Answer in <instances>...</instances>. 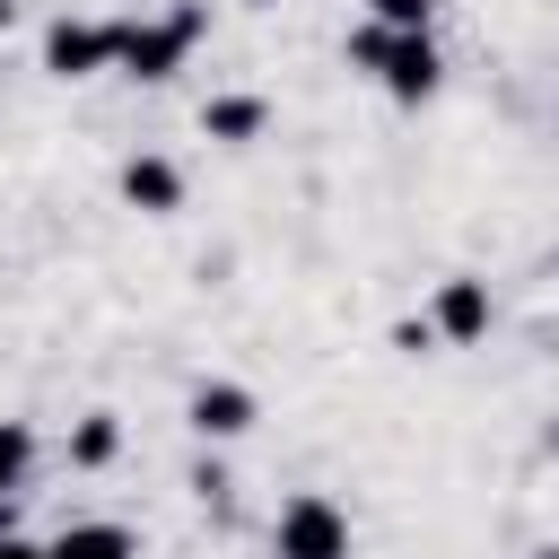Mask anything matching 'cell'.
Listing matches in <instances>:
<instances>
[{
	"instance_id": "cell-4",
	"label": "cell",
	"mask_w": 559,
	"mask_h": 559,
	"mask_svg": "<svg viewBox=\"0 0 559 559\" xmlns=\"http://www.w3.org/2000/svg\"><path fill=\"white\" fill-rule=\"evenodd\" d=\"M192 411H201V428H218V437H227V428H245V393H227V384H218V393H201Z\"/></svg>"
},
{
	"instance_id": "cell-6",
	"label": "cell",
	"mask_w": 559,
	"mask_h": 559,
	"mask_svg": "<svg viewBox=\"0 0 559 559\" xmlns=\"http://www.w3.org/2000/svg\"><path fill=\"white\" fill-rule=\"evenodd\" d=\"M480 314H489L480 288H445V323H454V332H480Z\"/></svg>"
},
{
	"instance_id": "cell-10",
	"label": "cell",
	"mask_w": 559,
	"mask_h": 559,
	"mask_svg": "<svg viewBox=\"0 0 559 559\" xmlns=\"http://www.w3.org/2000/svg\"><path fill=\"white\" fill-rule=\"evenodd\" d=\"M0 559H26V550H0Z\"/></svg>"
},
{
	"instance_id": "cell-9",
	"label": "cell",
	"mask_w": 559,
	"mask_h": 559,
	"mask_svg": "<svg viewBox=\"0 0 559 559\" xmlns=\"http://www.w3.org/2000/svg\"><path fill=\"white\" fill-rule=\"evenodd\" d=\"M376 9H384L393 26H419V0H376Z\"/></svg>"
},
{
	"instance_id": "cell-1",
	"label": "cell",
	"mask_w": 559,
	"mask_h": 559,
	"mask_svg": "<svg viewBox=\"0 0 559 559\" xmlns=\"http://www.w3.org/2000/svg\"><path fill=\"white\" fill-rule=\"evenodd\" d=\"M280 559H341V515L323 498H297L280 515Z\"/></svg>"
},
{
	"instance_id": "cell-5",
	"label": "cell",
	"mask_w": 559,
	"mask_h": 559,
	"mask_svg": "<svg viewBox=\"0 0 559 559\" xmlns=\"http://www.w3.org/2000/svg\"><path fill=\"white\" fill-rule=\"evenodd\" d=\"M122 183H131V201H175V175H166L157 157H148V166H131Z\"/></svg>"
},
{
	"instance_id": "cell-3",
	"label": "cell",
	"mask_w": 559,
	"mask_h": 559,
	"mask_svg": "<svg viewBox=\"0 0 559 559\" xmlns=\"http://www.w3.org/2000/svg\"><path fill=\"white\" fill-rule=\"evenodd\" d=\"M105 44H114V35H96V26H61V35H52V61H61V70H87Z\"/></svg>"
},
{
	"instance_id": "cell-8",
	"label": "cell",
	"mask_w": 559,
	"mask_h": 559,
	"mask_svg": "<svg viewBox=\"0 0 559 559\" xmlns=\"http://www.w3.org/2000/svg\"><path fill=\"white\" fill-rule=\"evenodd\" d=\"M210 131H253V105H210Z\"/></svg>"
},
{
	"instance_id": "cell-7",
	"label": "cell",
	"mask_w": 559,
	"mask_h": 559,
	"mask_svg": "<svg viewBox=\"0 0 559 559\" xmlns=\"http://www.w3.org/2000/svg\"><path fill=\"white\" fill-rule=\"evenodd\" d=\"M61 559H122V533H79L61 542Z\"/></svg>"
},
{
	"instance_id": "cell-2",
	"label": "cell",
	"mask_w": 559,
	"mask_h": 559,
	"mask_svg": "<svg viewBox=\"0 0 559 559\" xmlns=\"http://www.w3.org/2000/svg\"><path fill=\"white\" fill-rule=\"evenodd\" d=\"M367 52H384V61H393V87H402V96H419V87L437 79V61H428V44H367Z\"/></svg>"
},
{
	"instance_id": "cell-11",
	"label": "cell",
	"mask_w": 559,
	"mask_h": 559,
	"mask_svg": "<svg viewBox=\"0 0 559 559\" xmlns=\"http://www.w3.org/2000/svg\"><path fill=\"white\" fill-rule=\"evenodd\" d=\"M0 17H9V0H0Z\"/></svg>"
}]
</instances>
